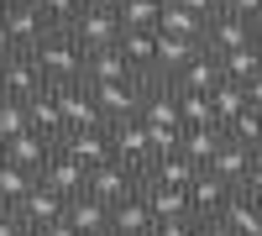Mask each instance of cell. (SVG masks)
<instances>
[{
  "label": "cell",
  "mask_w": 262,
  "mask_h": 236,
  "mask_svg": "<svg viewBox=\"0 0 262 236\" xmlns=\"http://www.w3.org/2000/svg\"><path fill=\"white\" fill-rule=\"evenodd\" d=\"M32 58H37L42 79H48V90H53V84H84V48L69 32H53Z\"/></svg>",
  "instance_id": "6da1fadb"
},
{
  "label": "cell",
  "mask_w": 262,
  "mask_h": 236,
  "mask_svg": "<svg viewBox=\"0 0 262 236\" xmlns=\"http://www.w3.org/2000/svg\"><path fill=\"white\" fill-rule=\"evenodd\" d=\"M53 32H58V27H53L37 6H6V11H0V37H6L11 53H37Z\"/></svg>",
  "instance_id": "7a4b0ae2"
},
{
  "label": "cell",
  "mask_w": 262,
  "mask_h": 236,
  "mask_svg": "<svg viewBox=\"0 0 262 236\" xmlns=\"http://www.w3.org/2000/svg\"><path fill=\"white\" fill-rule=\"evenodd\" d=\"M121 11H100V6H84L79 16H74V27H69V37L79 42L84 53H105V48H121Z\"/></svg>",
  "instance_id": "3957f363"
},
{
  "label": "cell",
  "mask_w": 262,
  "mask_h": 236,
  "mask_svg": "<svg viewBox=\"0 0 262 236\" xmlns=\"http://www.w3.org/2000/svg\"><path fill=\"white\" fill-rule=\"evenodd\" d=\"M53 100L63 111V132H105V116L90 95V84H53Z\"/></svg>",
  "instance_id": "277c9868"
},
{
  "label": "cell",
  "mask_w": 262,
  "mask_h": 236,
  "mask_svg": "<svg viewBox=\"0 0 262 236\" xmlns=\"http://www.w3.org/2000/svg\"><path fill=\"white\" fill-rule=\"evenodd\" d=\"M137 189H142V168L111 158V163L90 168V189H84V195H95V200H105V205H121V200L137 195Z\"/></svg>",
  "instance_id": "5b68a950"
},
{
  "label": "cell",
  "mask_w": 262,
  "mask_h": 236,
  "mask_svg": "<svg viewBox=\"0 0 262 236\" xmlns=\"http://www.w3.org/2000/svg\"><path fill=\"white\" fill-rule=\"evenodd\" d=\"M95 105H100V116H105V126L111 121H131V116H142V95H147V79H116V84H95Z\"/></svg>",
  "instance_id": "8992f818"
},
{
  "label": "cell",
  "mask_w": 262,
  "mask_h": 236,
  "mask_svg": "<svg viewBox=\"0 0 262 236\" xmlns=\"http://www.w3.org/2000/svg\"><path fill=\"white\" fill-rule=\"evenodd\" d=\"M0 90H6V100L32 105L42 90H48V79H42V69H37L32 53H11L6 63H0Z\"/></svg>",
  "instance_id": "52a82bcc"
},
{
  "label": "cell",
  "mask_w": 262,
  "mask_h": 236,
  "mask_svg": "<svg viewBox=\"0 0 262 236\" xmlns=\"http://www.w3.org/2000/svg\"><path fill=\"white\" fill-rule=\"evenodd\" d=\"M111 132V147H116V158L131 163V168H152V132H147V121L142 116H131V121H111L105 126Z\"/></svg>",
  "instance_id": "ba28073f"
},
{
  "label": "cell",
  "mask_w": 262,
  "mask_h": 236,
  "mask_svg": "<svg viewBox=\"0 0 262 236\" xmlns=\"http://www.w3.org/2000/svg\"><path fill=\"white\" fill-rule=\"evenodd\" d=\"M142 121L152 132H184V116H179V95H173L168 79H152L147 95H142Z\"/></svg>",
  "instance_id": "9c48e42d"
},
{
  "label": "cell",
  "mask_w": 262,
  "mask_h": 236,
  "mask_svg": "<svg viewBox=\"0 0 262 236\" xmlns=\"http://www.w3.org/2000/svg\"><path fill=\"white\" fill-rule=\"evenodd\" d=\"M63 210H69V200L37 179V189L16 205V216H21V226H27V231H48V226H58V221H63Z\"/></svg>",
  "instance_id": "30bf717a"
},
{
  "label": "cell",
  "mask_w": 262,
  "mask_h": 236,
  "mask_svg": "<svg viewBox=\"0 0 262 236\" xmlns=\"http://www.w3.org/2000/svg\"><path fill=\"white\" fill-rule=\"evenodd\" d=\"M231 195H236L231 184H221L210 168H200V179L189 184V216H194V221H221V210H226Z\"/></svg>",
  "instance_id": "8fae6325"
},
{
  "label": "cell",
  "mask_w": 262,
  "mask_h": 236,
  "mask_svg": "<svg viewBox=\"0 0 262 236\" xmlns=\"http://www.w3.org/2000/svg\"><path fill=\"white\" fill-rule=\"evenodd\" d=\"M58 153L74 158V163H84V168H100V163L116 158V147H111V132H63L58 137Z\"/></svg>",
  "instance_id": "7c38bea8"
},
{
  "label": "cell",
  "mask_w": 262,
  "mask_h": 236,
  "mask_svg": "<svg viewBox=\"0 0 262 236\" xmlns=\"http://www.w3.org/2000/svg\"><path fill=\"white\" fill-rule=\"evenodd\" d=\"M53 153H58V142H53V137H42V132H21V137H11L6 147H0V158L16 163V168H27V174H42Z\"/></svg>",
  "instance_id": "4fadbf2b"
},
{
  "label": "cell",
  "mask_w": 262,
  "mask_h": 236,
  "mask_svg": "<svg viewBox=\"0 0 262 236\" xmlns=\"http://www.w3.org/2000/svg\"><path fill=\"white\" fill-rule=\"evenodd\" d=\"M168 84H173V95H215V90L226 84L221 58H215V53H200V58H194L179 79H168Z\"/></svg>",
  "instance_id": "5bb4252c"
},
{
  "label": "cell",
  "mask_w": 262,
  "mask_h": 236,
  "mask_svg": "<svg viewBox=\"0 0 262 236\" xmlns=\"http://www.w3.org/2000/svg\"><path fill=\"white\" fill-rule=\"evenodd\" d=\"M37 179L48 184V189H58L63 200H74V195H84V189H90V168L74 163V158H63V153H53V158H48V168H42Z\"/></svg>",
  "instance_id": "9a60e30c"
},
{
  "label": "cell",
  "mask_w": 262,
  "mask_h": 236,
  "mask_svg": "<svg viewBox=\"0 0 262 236\" xmlns=\"http://www.w3.org/2000/svg\"><path fill=\"white\" fill-rule=\"evenodd\" d=\"M111 231H116V236H152V231H158V221H152V205H147L142 189H137L131 200L111 205Z\"/></svg>",
  "instance_id": "2e32d148"
},
{
  "label": "cell",
  "mask_w": 262,
  "mask_h": 236,
  "mask_svg": "<svg viewBox=\"0 0 262 236\" xmlns=\"http://www.w3.org/2000/svg\"><path fill=\"white\" fill-rule=\"evenodd\" d=\"M252 163H257V153H252V147L221 142V153L210 158V174L221 179V184H231V189H247V179H252Z\"/></svg>",
  "instance_id": "e0dca14e"
},
{
  "label": "cell",
  "mask_w": 262,
  "mask_h": 236,
  "mask_svg": "<svg viewBox=\"0 0 262 236\" xmlns=\"http://www.w3.org/2000/svg\"><path fill=\"white\" fill-rule=\"evenodd\" d=\"M236 48H252V27L247 21H236V16H215L210 27H205V53H215V58H226V53H236Z\"/></svg>",
  "instance_id": "ac0fdd59"
},
{
  "label": "cell",
  "mask_w": 262,
  "mask_h": 236,
  "mask_svg": "<svg viewBox=\"0 0 262 236\" xmlns=\"http://www.w3.org/2000/svg\"><path fill=\"white\" fill-rule=\"evenodd\" d=\"M121 58L131 63L137 79H158V32H121Z\"/></svg>",
  "instance_id": "d6986e66"
},
{
  "label": "cell",
  "mask_w": 262,
  "mask_h": 236,
  "mask_svg": "<svg viewBox=\"0 0 262 236\" xmlns=\"http://www.w3.org/2000/svg\"><path fill=\"white\" fill-rule=\"evenodd\" d=\"M200 53H205V42H189V37H168V32H158V79H179Z\"/></svg>",
  "instance_id": "ffe728a7"
},
{
  "label": "cell",
  "mask_w": 262,
  "mask_h": 236,
  "mask_svg": "<svg viewBox=\"0 0 262 236\" xmlns=\"http://www.w3.org/2000/svg\"><path fill=\"white\" fill-rule=\"evenodd\" d=\"M63 221H69L79 236H100V231H111V205L95 200V195H74L69 210H63Z\"/></svg>",
  "instance_id": "44dd1931"
},
{
  "label": "cell",
  "mask_w": 262,
  "mask_h": 236,
  "mask_svg": "<svg viewBox=\"0 0 262 236\" xmlns=\"http://www.w3.org/2000/svg\"><path fill=\"white\" fill-rule=\"evenodd\" d=\"M142 179L147 184H168V189H189L194 179H200V163L184 158V153H163V158H152V168Z\"/></svg>",
  "instance_id": "7402d4cb"
},
{
  "label": "cell",
  "mask_w": 262,
  "mask_h": 236,
  "mask_svg": "<svg viewBox=\"0 0 262 236\" xmlns=\"http://www.w3.org/2000/svg\"><path fill=\"white\" fill-rule=\"evenodd\" d=\"M221 221L236 236H262V200H252L247 189H236V195L226 200V210H221Z\"/></svg>",
  "instance_id": "603a6c76"
},
{
  "label": "cell",
  "mask_w": 262,
  "mask_h": 236,
  "mask_svg": "<svg viewBox=\"0 0 262 236\" xmlns=\"http://www.w3.org/2000/svg\"><path fill=\"white\" fill-rule=\"evenodd\" d=\"M142 195H147V205H152V221H184L189 216V189H168V184H147L142 179Z\"/></svg>",
  "instance_id": "cb8c5ba5"
},
{
  "label": "cell",
  "mask_w": 262,
  "mask_h": 236,
  "mask_svg": "<svg viewBox=\"0 0 262 236\" xmlns=\"http://www.w3.org/2000/svg\"><path fill=\"white\" fill-rule=\"evenodd\" d=\"M116 79H131V63L121 58V48H105V53H84V84H116Z\"/></svg>",
  "instance_id": "d4e9b609"
},
{
  "label": "cell",
  "mask_w": 262,
  "mask_h": 236,
  "mask_svg": "<svg viewBox=\"0 0 262 236\" xmlns=\"http://www.w3.org/2000/svg\"><path fill=\"white\" fill-rule=\"evenodd\" d=\"M221 142H226V132H221V126H184L179 153H184V158H194L200 168H210V158L221 153Z\"/></svg>",
  "instance_id": "484cf974"
},
{
  "label": "cell",
  "mask_w": 262,
  "mask_h": 236,
  "mask_svg": "<svg viewBox=\"0 0 262 236\" xmlns=\"http://www.w3.org/2000/svg\"><path fill=\"white\" fill-rule=\"evenodd\" d=\"M32 189H37V174H27V168H16V163H6V158H0V205H21V200H27L32 195Z\"/></svg>",
  "instance_id": "4316f807"
},
{
  "label": "cell",
  "mask_w": 262,
  "mask_h": 236,
  "mask_svg": "<svg viewBox=\"0 0 262 236\" xmlns=\"http://www.w3.org/2000/svg\"><path fill=\"white\" fill-rule=\"evenodd\" d=\"M221 74H226L231 84H252V79L262 74V48L252 42V48H236V53H226V58H221Z\"/></svg>",
  "instance_id": "83f0119b"
},
{
  "label": "cell",
  "mask_w": 262,
  "mask_h": 236,
  "mask_svg": "<svg viewBox=\"0 0 262 236\" xmlns=\"http://www.w3.org/2000/svg\"><path fill=\"white\" fill-rule=\"evenodd\" d=\"M205 27L210 21H200V16H189L184 6H163V21H158V32H168V37H189V42H205Z\"/></svg>",
  "instance_id": "f1b7e54d"
},
{
  "label": "cell",
  "mask_w": 262,
  "mask_h": 236,
  "mask_svg": "<svg viewBox=\"0 0 262 236\" xmlns=\"http://www.w3.org/2000/svg\"><path fill=\"white\" fill-rule=\"evenodd\" d=\"M163 6H168V0H126V6H121V27L126 32H158Z\"/></svg>",
  "instance_id": "f546056e"
},
{
  "label": "cell",
  "mask_w": 262,
  "mask_h": 236,
  "mask_svg": "<svg viewBox=\"0 0 262 236\" xmlns=\"http://www.w3.org/2000/svg\"><path fill=\"white\" fill-rule=\"evenodd\" d=\"M27 111H32V132H42V137H63V111H58V100H53V90H42L32 105H27Z\"/></svg>",
  "instance_id": "4dcf8cb0"
},
{
  "label": "cell",
  "mask_w": 262,
  "mask_h": 236,
  "mask_svg": "<svg viewBox=\"0 0 262 236\" xmlns=\"http://www.w3.org/2000/svg\"><path fill=\"white\" fill-rule=\"evenodd\" d=\"M226 142H236V147H252V153H262V111H247L236 116L231 126H226Z\"/></svg>",
  "instance_id": "1f68e13d"
},
{
  "label": "cell",
  "mask_w": 262,
  "mask_h": 236,
  "mask_svg": "<svg viewBox=\"0 0 262 236\" xmlns=\"http://www.w3.org/2000/svg\"><path fill=\"white\" fill-rule=\"evenodd\" d=\"M210 105H215V121H221V132H226V126H231L236 116L247 111V90H242V84H231V79H226L221 90L210 95Z\"/></svg>",
  "instance_id": "d6a6232c"
},
{
  "label": "cell",
  "mask_w": 262,
  "mask_h": 236,
  "mask_svg": "<svg viewBox=\"0 0 262 236\" xmlns=\"http://www.w3.org/2000/svg\"><path fill=\"white\" fill-rule=\"evenodd\" d=\"M21 132H32V111L21 100H6L0 105V147H6L11 137H21Z\"/></svg>",
  "instance_id": "836d02e7"
},
{
  "label": "cell",
  "mask_w": 262,
  "mask_h": 236,
  "mask_svg": "<svg viewBox=\"0 0 262 236\" xmlns=\"http://www.w3.org/2000/svg\"><path fill=\"white\" fill-rule=\"evenodd\" d=\"M179 116H184V126H221L210 95H179Z\"/></svg>",
  "instance_id": "e575fe53"
},
{
  "label": "cell",
  "mask_w": 262,
  "mask_h": 236,
  "mask_svg": "<svg viewBox=\"0 0 262 236\" xmlns=\"http://www.w3.org/2000/svg\"><path fill=\"white\" fill-rule=\"evenodd\" d=\"M32 6H37L42 16H48L58 32H69V27H74V16L84 11V0H32Z\"/></svg>",
  "instance_id": "d590c367"
},
{
  "label": "cell",
  "mask_w": 262,
  "mask_h": 236,
  "mask_svg": "<svg viewBox=\"0 0 262 236\" xmlns=\"http://www.w3.org/2000/svg\"><path fill=\"white\" fill-rule=\"evenodd\" d=\"M221 11H226V16H236V21H247V27H252V21L262 16V0H221Z\"/></svg>",
  "instance_id": "8d00e7d4"
},
{
  "label": "cell",
  "mask_w": 262,
  "mask_h": 236,
  "mask_svg": "<svg viewBox=\"0 0 262 236\" xmlns=\"http://www.w3.org/2000/svg\"><path fill=\"white\" fill-rule=\"evenodd\" d=\"M152 236H200V221H194V216H184V221H163Z\"/></svg>",
  "instance_id": "74e56055"
},
{
  "label": "cell",
  "mask_w": 262,
  "mask_h": 236,
  "mask_svg": "<svg viewBox=\"0 0 262 236\" xmlns=\"http://www.w3.org/2000/svg\"><path fill=\"white\" fill-rule=\"evenodd\" d=\"M173 6H184L189 16H200V21H215V16H221V0H173Z\"/></svg>",
  "instance_id": "f35d334b"
},
{
  "label": "cell",
  "mask_w": 262,
  "mask_h": 236,
  "mask_svg": "<svg viewBox=\"0 0 262 236\" xmlns=\"http://www.w3.org/2000/svg\"><path fill=\"white\" fill-rule=\"evenodd\" d=\"M21 231H27V226H21V216H16L11 205H0V236H21Z\"/></svg>",
  "instance_id": "ab89813d"
},
{
  "label": "cell",
  "mask_w": 262,
  "mask_h": 236,
  "mask_svg": "<svg viewBox=\"0 0 262 236\" xmlns=\"http://www.w3.org/2000/svg\"><path fill=\"white\" fill-rule=\"evenodd\" d=\"M247 195H252V200H262V153H257V163H252V179H247Z\"/></svg>",
  "instance_id": "60d3db41"
},
{
  "label": "cell",
  "mask_w": 262,
  "mask_h": 236,
  "mask_svg": "<svg viewBox=\"0 0 262 236\" xmlns=\"http://www.w3.org/2000/svg\"><path fill=\"white\" fill-rule=\"evenodd\" d=\"M242 90H247V105H252V111H262V74H257L252 84H242Z\"/></svg>",
  "instance_id": "b9f144b4"
},
{
  "label": "cell",
  "mask_w": 262,
  "mask_h": 236,
  "mask_svg": "<svg viewBox=\"0 0 262 236\" xmlns=\"http://www.w3.org/2000/svg\"><path fill=\"white\" fill-rule=\"evenodd\" d=\"M200 236H236L226 221H200Z\"/></svg>",
  "instance_id": "7bdbcfd3"
},
{
  "label": "cell",
  "mask_w": 262,
  "mask_h": 236,
  "mask_svg": "<svg viewBox=\"0 0 262 236\" xmlns=\"http://www.w3.org/2000/svg\"><path fill=\"white\" fill-rule=\"evenodd\" d=\"M42 236H79V231H74L69 221H58V226H48V231H42Z\"/></svg>",
  "instance_id": "ee69618b"
},
{
  "label": "cell",
  "mask_w": 262,
  "mask_h": 236,
  "mask_svg": "<svg viewBox=\"0 0 262 236\" xmlns=\"http://www.w3.org/2000/svg\"><path fill=\"white\" fill-rule=\"evenodd\" d=\"M84 6H100V11H121L126 0H84Z\"/></svg>",
  "instance_id": "f6af8a7d"
},
{
  "label": "cell",
  "mask_w": 262,
  "mask_h": 236,
  "mask_svg": "<svg viewBox=\"0 0 262 236\" xmlns=\"http://www.w3.org/2000/svg\"><path fill=\"white\" fill-rule=\"evenodd\" d=\"M252 42H257V48H262V16L252 21Z\"/></svg>",
  "instance_id": "bcb514c9"
},
{
  "label": "cell",
  "mask_w": 262,
  "mask_h": 236,
  "mask_svg": "<svg viewBox=\"0 0 262 236\" xmlns=\"http://www.w3.org/2000/svg\"><path fill=\"white\" fill-rule=\"evenodd\" d=\"M6 58H11V48H6V37H0V63H6Z\"/></svg>",
  "instance_id": "7dc6e473"
},
{
  "label": "cell",
  "mask_w": 262,
  "mask_h": 236,
  "mask_svg": "<svg viewBox=\"0 0 262 236\" xmlns=\"http://www.w3.org/2000/svg\"><path fill=\"white\" fill-rule=\"evenodd\" d=\"M0 6H32V0H0Z\"/></svg>",
  "instance_id": "c3c4849f"
},
{
  "label": "cell",
  "mask_w": 262,
  "mask_h": 236,
  "mask_svg": "<svg viewBox=\"0 0 262 236\" xmlns=\"http://www.w3.org/2000/svg\"><path fill=\"white\" fill-rule=\"evenodd\" d=\"M21 236H42V231H21Z\"/></svg>",
  "instance_id": "681fc988"
},
{
  "label": "cell",
  "mask_w": 262,
  "mask_h": 236,
  "mask_svg": "<svg viewBox=\"0 0 262 236\" xmlns=\"http://www.w3.org/2000/svg\"><path fill=\"white\" fill-rule=\"evenodd\" d=\"M0 105H6V90H0Z\"/></svg>",
  "instance_id": "f907efd6"
},
{
  "label": "cell",
  "mask_w": 262,
  "mask_h": 236,
  "mask_svg": "<svg viewBox=\"0 0 262 236\" xmlns=\"http://www.w3.org/2000/svg\"><path fill=\"white\" fill-rule=\"evenodd\" d=\"M100 236H116V231H100Z\"/></svg>",
  "instance_id": "816d5d0a"
},
{
  "label": "cell",
  "mask_w": 262,
  "mask_h": 236,
  "mask_svg": "<svg viewBox=\"0 0 262 236\" xmlns=\"http://www.w3.org/2000/svg\"><path fill=\"white\" fill-rule=\"evenodd\" d=\"M0 11H6V6H0Z\"/></svg>",
  "instance_id": "f5cc1de1"
}]
</instances>
